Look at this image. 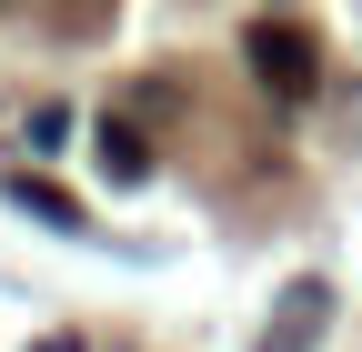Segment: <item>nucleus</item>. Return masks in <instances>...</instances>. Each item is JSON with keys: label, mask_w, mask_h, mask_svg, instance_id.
Instances as JSON below:
<instances>
[{"label": "nucleus", "mask_w": 362, "mask_h": 352, "mask_svg": "<svg viewBox=\"0 0 362 352\" xmlns=\"http://www.w3.org/2000/svg\"><path fill=\"white\" fill-rule=\"evenodd\" d=\"M242 51H252V81H262L272 101H312V81H322V51H312V30H302V20H282V11H272V20H252V30H242Z\"/></svg>", "instance_id": "f257e3e1"}, {"label": "nucleus", "mask_w": 362, "mask_h": 352, "mask_svg": "<svg viewBox=\"0 0 362 352\" xmlns=\"http://www.w3.org/2000/svg\"><path fill=\"white\" fill-rule=\"evenodd\" d=\"M332 322V282H292L282 302H272V322H262V342L252 352H312V332Z\"/></svg>", "instance_id": "f03ea898"}, {"label": "nucleus", "mask_w": 362, "mask_h": 352, "mask_svg": "<svg viewBox=\"0 0 362 352\" xmlns=\"http://www.w3.org/2000/svg\"><path fill=\"white\" fill-rule=\"evenodd\" d=\"M90 161H101L111 192L151 182V141H141V121H131V111H101V121H90Z\"/></svg>", "instance_id": "7ed1b4c3"}, {"label": "nucleus", "mask_w": 362, "mask_h": 352, "mask_svg": "<svg viewBox=\"0 0 362 352\" xmlns=\"http://www.w3.org/2000/svg\"><path fill=\"white\" fill-rule=\"evenodd\" d=\"M0 192H11V211H30V222H51V232H90V211H81L61 182H40V171H11Z\"/></svg>", "instance_id": "20e7f679"}, {"label": "nucleus", "mask_w": 362, "mask_h": 352, "mask_svg": "<svg viewBox=\"0 0 362 352\" xmlns=\"http://www.w3.org/2000/svg\"><path fill=\"white\" fill-rule=\"evenodd\" d=\"M71 141V111H30V151H61Z\"/></svg>", "instance_id": "39448f33"}, {"label": "nucleus", "mask_w": 362, "mask_h": 352, "mask_svg": "<svg viewBox=\"0 0 362 352\" xmlns=\"http://www.w3.org/2000/svg\"><path fill=\"white\" fill-rule=\"evenodd\" d=\"M40 352H81V342H40Z\"/></svg>", "instance_id": "423d86ee"}]
</instances>
